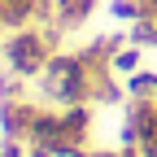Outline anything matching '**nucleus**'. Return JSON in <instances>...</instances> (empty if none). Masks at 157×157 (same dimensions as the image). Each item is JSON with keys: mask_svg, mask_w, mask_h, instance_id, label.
<instances>
[{"mask_svg": "<svg viewBox=\"0 0 157 157\" xmlns=\"http://www.w3.org/2000/svg\"><path fill=\"white\" fill-rule=\"evenodd\" d=\"M35 96L44 105H57V109H66V105H92V96H96V70L83 61V52L57 48L52 61L44 66V74L35 78Z\"/></svg>", "mask_w": 157, "mask_h": 157, "instance_id": "nucleus-1", "label": "nucleus"}, {"mask_svg": "<svg viewBox=\"0 0 157 157\" xmlns=\"http://www.w3.org/2000/svg\"><path fill=\"white\" fill-rule=\"evenodd\" d=\"M57 44H61V31L48 26V22H35V26H22V31H5V39H0V61H5L9 74L35 83L44 74V66L52 61Z\"/></svg>", "mask_w": 157, "mask_h": 157, "instance_id": "nucleus-2", "label": "nucleus"}, {"mask_svg": "<svg viewBox=\"0 0 157 157\" xmlns=\"http://www.w3.org/2000/svg\"><path fill=\"white\" fill-rule=\"evenodd\" d=\"M157 140V101H127V118H122V144L140 148Z\"/></svg>", "mask_w": 157, "mask_h": 157, "instance_id": "nucleus-3", "label": "nucleus"}, {"mask_svg": "<svg viewBox=\"0 0 157 157\" xmlns=\"http://www.w3.org/2000/svg\"><path fill=\"white\" fill-rule=\"evenodd\" d=\"M96 5H101V0H52V22L48 26H57L61 35H70V31H78V26L92 22Z\"/></svg>", "mask_w": 157, "mask_h": 157, "instance_id": "nucleus-4", "label": "nucleus"}, {"mask_svg": "<svg viewBox=\"0 0 157 157\" xmlns=\"http://www.w3.org/2000/svg\"><path fill=\"white\" fill-rule=\"evenodd\" d=\"M127 96L131 101H157V70H135V74H127Z\"/></svg>", "mask_w": 157, "mask_h": 157, "instance_id": "nucleus-5", "label": "nucleus"}, {"mask_svg": "<svg viewBox=\"0 0 157 157\" xmlns=\"http://www.w3.org/2000/svg\"><path fill=\"white\" fill-rule=\"evenodd\" d=\"M140 52H144V48L127 39V44L113 52V74H122V78H127V74H135V70H140Z\"/></svg>", "mask_w": 157, "mask_h": 157, "instance_id": "nucleus-6", "label": "nucleus"}, {"mask_svg": "<svg viewBox=\"0 0 157 157\" xmlns=\"http://www.w3.org/2000/svg\"><path fill=\"white\" fill-rule=\"evenodd\" d=\"M109 13L118 17V22H140V17H144V0H113V5H109Z\"/></svg>", "mask_w": 157, "mask_h": 157, "instance_id": "nucleus-7", "label": "nucleus"}, {"mask_svg": "<svg viewBox=\"0 0 157 157\" xmlns=\"http://www.w3.org/2000/svg\"><path fill=\"white\" fill-rule=\"evenodd\" d=\"M92 157H140V148H131V144H118V148H96Z\"/></svg>", "mask_w": 157, "mask_h": 157, "instance_id": "nucleus-8", "label": "nucleus"}, {"mask_svg": "<svg viewBox=\"0 0 157 157\" xmlns=\"http://www.w3.org/2000/svg\"><path fill=\"white\" fill-rule=\"evenodd\" d=\"M140 157H157V140L153 144H140Z\"/></svg>", "mask_w": 157, "mask_h": 157, "instance_id": "nucleus-9", "label": "nucleus"}, {"mask_svg": "<svg viewBox=\"0 0 157 157\" xmlns=\"http://www.w3.org/2000/svg\"><path fill=\"white\" fill-rule=\"evenodd\" d=\"M144 9H157V0H144Z\"/></svg>", "mask_w": 157, "mask_h": 157, "instance_id": "nucleus-10", "label": "nucleus"}, {"mask_svg": "<svg viewBox=\"0 0 157 157\" xmlns=\"http://www.w3.org/2000/svg\"><path fill=\"white\" fill-rule=\"evenodd\" d=\"M0 39H5V26H0Z\"/></svg>", "mask_w": 157, "mask_h": 157, "instance_id": "nucleus-11", "label": "nucleus"}]
</instances>
